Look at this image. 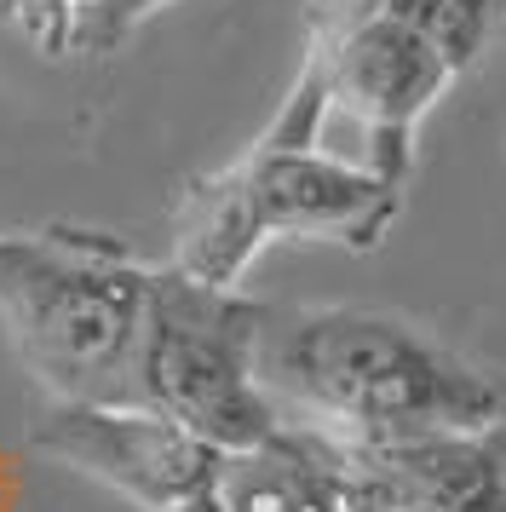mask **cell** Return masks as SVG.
<instances>
[{"label":"cell","mask_w":506,"mask_h":512,"mask_svg":"<svg viewBox=\"0 0 506 512\" xmlns=\"http://www.w3.org/2000/svg\"><path fill=\"white\" fill-rule=\"evenodd\" d=\"M219 507L225 512H351L340 461L322 432L288 420L282 438L248 455L219 461Z\"/></svg>","instance_id":"obj_8"},{"label":"cell","mask_w":506,"mask_h":512,"mask_svg":"<svg viewBox=\"0 0 506 512\" xmlns=\"http://www.w3.org/2000/svg\"><path fill=\"white\" fill-rule=\"evenodd\" d=\"M351 512H506V420L403 443H328Z\"/></svg>","instance_id":"obj_7"},{"label":"cell","mask_w":506,"mask_h":512,"mask_svg":"<svg viewBox=\"0 0 506 512\" xmlns=\"http://www.w3.org/2000/svg\"><path fill=\"white\" fill-rule=\"evenodd\" d=\"M173 512H225V507H219V484L202 489V495H190V501H179Z\"/></svg>","instance_id":"obj_12"},{"label":"cell","mask_w":506,"mask_h":512,"mask_svg":"<svg viewBox=\"0 0 506 512\" xmlns=\"http://www.w3.org/2000/svg\"><path fill=\"white\" fill-rule=\"evenodd\" d=\"M144 259L110 231H0V323L23 374L58 403L138 397V334L150 300Z\"/></svg>","instance_id":"obj_3"},{"label":"cell","mask_w":506,"mask_h":512,"mask_svg":"<svg viewBox=\"0 0 506 512\" xmlns=\"http://www.w3.org/2000/svg\"><path fill=\"white\" fill-rule=\"evenodd\" d=\"M29 449L46 461L81 472L92 484L115 489L144 512H173L179 501L219 484V461L202 438L150 403H58L41 397L29 420Z\"/></svg>","instance_id":"obj_6"},{"label":"cell","mask_w":506,"mask_h":512,"mask_svg":"<svg viewBox=\"0 0 506 512\" xmlns=\"http://www.w3.org/2000/svg\"><path fill=\"white\" fill-rule=\"evenodd\" d=\"M403 190L409 185L322 150V139H282L265 127L230 167L184 185L167 265L213 288H242L271 242L374 254L403 213Z\"/></svg>","instance_id":"obj_2"},{"label":"cell","mask_w":506,"mask_h":512,"mask_svg":"<svg viewBox=\"0 0 506 512\" xmlns=\"http://www.w3.org/2000/svg\"><path fill=\"white\" fill-rule=\"evenodd\" d=\"M259 374L282 415L328 443H403L506 420V374L374 305L271 311Z\"/></svg>","instance_id":"obj_1"},{"label":"cell","mask_w":506,"mask_h":512,"mask_svg":"<svg viewBox=\"0 0 506 512\" xmlns=\"http://www.w3.org/2000/svg\"><path fill=\"white\" fill-rule=\"evenodd\" d=\"M271 305L156 265L138 334V403L179 420L213 455H248L282 438V403L259 374Z\"/></svg>","instance_id":"obj_4"},{"label":"cell","mask_w":506,"mask_h":512,"mask_svg":"<svg viewBox=\"0 0 506 512\" xmlns=\"http://www.w3.org/2000/svg\"><path fill=\"white\" fill-rule=\"evenodd\" d=\"M455 75L460 64L426 29L363 6L305 0V58L288 98L276 104L271 133L322 139L328 116H345L363 133V167L386 173L391 185H409L420 121L432 116Z\"/></svg>","instance_id":"obj_5"},{"label":"cell","mask_w":506,"mask_h":512,"mask_svg":"<svg viewBox=\"0 0 506 512\" xmlns=\"http://www.w3.org/2000/svg\"><path fill=\"white\" fill-rule=\"evenodd\" d=\"M92 6L98 0H0V24L41 58H69V52H81Z\"/></svg>","instance_id":"obj_10"},{"label":"cell","mask_w":506,"mask_h":512,"mask_svg":"<svg viewBox=\"0 0 506 512\" xmlns=\"http://www.w3.org/2000/svg\"><path fill=\"white\" fill-rule=\"evenodd\" d=\"M173 0H98L87 18V35H81V52L87 58H104V52H115L121 41H133L138 29L150 24L156 12H167Z\"/></svg>","instance_id":"obj_11"},{"label":"cell","mask_w":506,"mask_h":512,"mask_svg":"<svg viewBox=\"0 0 506 512\" xmlns=\"http://www.w3.org/2000/svg\"><path fill=\"white\" fill-rule=\"evenodd\" d=\"M495 12H501V18H506V0H495Z\"/></svg>","instance_id":"obj_13"},{"label":"cell","mask_w":506,"mask_h":512,"mask_svg":"<svg viewBox=\"0 0 506 512\" xmlns=\"http://www.w3.org/2000/svg\"><path fill=\"white\" fill-rule=\"evenodd\" d=\"M334 6H363V12H386V18L426 29L437 47L460 64V75L478 64V52L489 47V35L501 24L495 0H334Z\"/></svg>","instance_id":"obj_9"}]
</instances>
